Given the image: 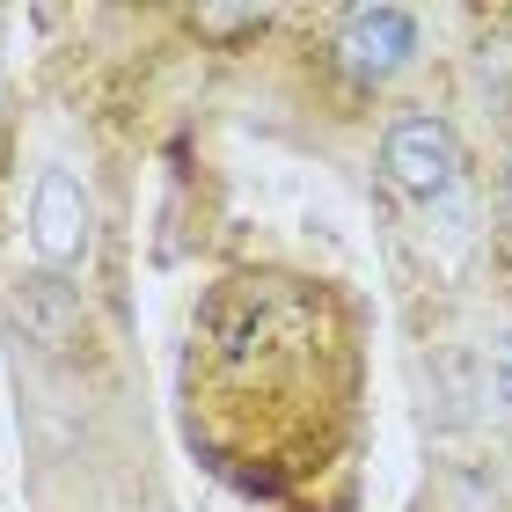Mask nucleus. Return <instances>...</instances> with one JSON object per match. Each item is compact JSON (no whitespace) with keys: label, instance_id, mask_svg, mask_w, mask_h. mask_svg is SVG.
Masks as SVG:
<instances>
[{"label":"nucleus","instance_id":"f257e3e1","mask_svg":"<svg viewBox=\"0 0 512 512\" xmlns=\"http://www.w3.org/2000/svg\"><path fill=\"white\" fill-rule=\"evenodd\" d=\"M337 52H344V74H352V81L381 88V81H395L417 59V15L388 8V0H381V8H352L344 30H337Z\"/></svg>","mask_w":512,"mask_h":512},{"label":"nucleus","instance_id":"f03ea898","mask_svg":"<svg viewBox=\"0 0 512 512\" xmlns=\"http://www.w3.org/2000/svg\"><path fill=\"white\" fill-rule=\"evenodd\" d=\"M381 169L403 198H439V191H454V176H461V147L439 118H403L381 139Z\"/></svg>","mask_w":512,"mask_h":512},{"label":"nucleus","instance_id":"7ed1b4c3","mask_svg":"<svg viewBox=\"0 0 512 512\" xmlns=\"http://www.w3.org/2000/svg\"><path fill=\"white\" fill-rule=\"evenodd\" d=\"M30 242L44 264H81L88 249V191L74 169H44L30 198Z\"/></svg>","mask_w":512,"mask_h":512},{"label":"nucleus","instance_id":"20e7f679","mask_svg":"<svg viewBox=\"0 0 512 512\" xmlns=\"http://www.w3.org/2000/svg\"><path fill=\"white\" fill-rule=\"evenodd\" d=\"M483 410L512 417V330L491 337V352H483Z\"/></svg>","mask_w":512,"mask_h":512}]
</instances>
